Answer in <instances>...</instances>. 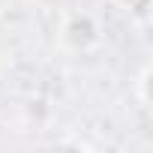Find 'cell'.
I'll return each mask as SVG.
<instances>
[{
  "label": "cell",
  "instance_id": "7a4b0ae2",
  "mask_svg": "<svg viewBox=\"0 0 153 153\" xmlns=\"http://www.w3.org/2000/svg\"><path fill=\"white\" fill-rule=\"evenodd\" d=\"M150 81H153V66L150 63H141V69H138V78H135V93H138V102L144 105V108H150Z\"/></svg>",
  "mask_w": 153,
  "mask_h": 153
},
{
  "label": "cell",
  "instance_id": "6da1fadb",
  "mask_svg": "<svg viewBox=\"0 0 153 153\" xmlns=\"http://www.w3.org/2000/svg\"><path fill=\"white\" fill-rule=\"evenodd\" d=\"M57 42L69 54H90L102 42V24L93 12L87 9H69L60 18L57 27Z\"/></svg>",
  "mask_w": 153,
  "mask_h": 153
},
{
  "label": "cell",
  "instance_id": "3957f363",
  "mask_svg": "<svg viewBox=\"0 0 153 153\" xmlns=\"http://www.w3.org/2000/svg\"><path fill=\"white\" fill-rule=\"evenodd\" d=\"M117 6H123L138 24H147L150 21V0H114Z\"/></svg>",
  "mask_w": 153,
  "mask_h": 153
}]
</instances>
